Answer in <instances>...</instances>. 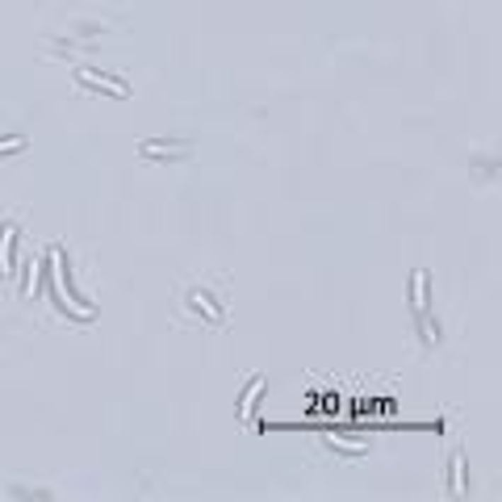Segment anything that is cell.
I'll use <instances>...</instances> for the list:
<instances>
[{
  "instance_id": "obj_1",
  "label": "cell",
  "mask_w": 502,
  "mask_h": 502,
  "mask_svg": "<svg viewBox=\"0 0 502 502\" xmlns=\"http://www.w3.org/2000/svg\"><path fill=\"white\" fill-rule=\"evenodd\" d=\"M13 151H25V138H13V142L0 147V155H13Z\"/></svg>"
}]
</instances>
